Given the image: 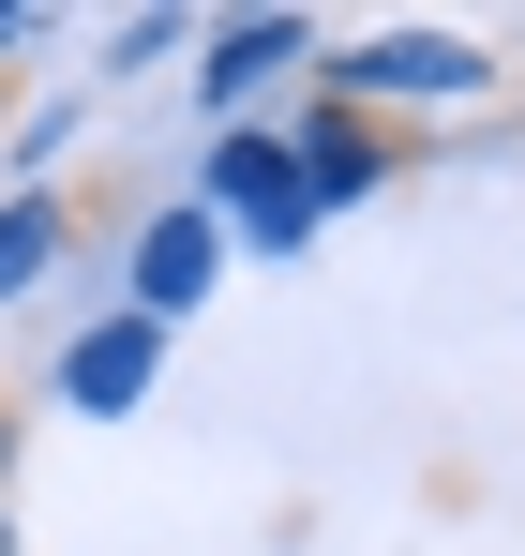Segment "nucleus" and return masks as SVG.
<instances>
[{
    "label": "nucleus",
    "instance_id": "1",
    "mask_svg": "<svg viewBox=\"0 0 525 556\" xmlns=\"http://www.w3.org/2000/svg\"><path fill=\"white\" fill-rule=\"evenodd\" d=\"M331 105H360V121H406V105H481L496 91V46L481 30H316V61H300Z\"/></svg>",
    "mask_w": 525,
    "mask_h": 556
},
{
    "label": "nucleus",
    "instance_id": "2",
    "mask_svg": "<svg viewBox=\"0 0 525 556\" xmlns=\"http://www.w3.org/2000/svg\"><path fill=\"white\" fill-rule=\"evenodd\" d=\"M195 211H210L241 256H300L316 211H300V181H285V121H226V136L195 151Z\"/></svg>",
    "mask_w": 525,
    "mask_h": 556
},
{
    "label": "nucleus",
    "instance_id": "3",
    "mask_svg": "<svg viewBox=\"0 0 525 556\" xmlns=\"http://www.w3.org/2000/svg\"><path fill=\"white\" fill-rule=\"evenodd\" d=\"M300 61H316V15H300V0H241V15H195V61H180V76H195V121L226 136V121H256V91H285Z\"/></svg>",
    "mask_w": 525,
    "mask_h": 556
},
{
    "label": "nucleus",
    "instance_id": "4",
    "mask_svg": "<svg viewBox=\"0 0 525 556\" xmlns=\"http://www.w3.org/2000/svg\"><path fill=\"white\" fill-rule=\"evenodd\" d=\"M210 286H226V226H210L195 195H166V211H136V226H120V316L180 331Z\"/></svg>",
    "mask_w": 525,
    "mask_h": 556
},
{
    "label": "nucleus",
    "instance_id": "5",
    "mask_svg": "<svg viewBox=\"0 0 525 556\" xmlns=\"http://www.w3.org/2000/svg\"><path fill=\"white\" fill-rule=\"evenodd\" d=\"M285 181H300V211H316V226H331V211H360V195H390L406 181V136H390V121H360V105H300V121H285Z\"/></svg>",
    "mask_w": 525,
    "mask_h": 556
},
{
    "label": "nucleus",
    "instance_id": "6",
    "mask_svg": "<svg viewBox=\"0 0 525 556\" xmlns=\"http://www.w3.org/2000/svg\"><path fill=\"white\" fill-rule=\"evenodd\" d=\"M151 376H166V331H151V316H90V331H61V406H76V421H136Z\"/></svg>",
    "mask_w": 525,
    "mask_h": 556
},
{
    "label": "nucleus",
    "instance_id": "7",
    "mask_svg": "<svg viewBox=\"0 0 525 556\" xmlns=\"http://www.w3.org/2000/svg\"><path fill=\"white\" fill-rule=\"evenodd\" d=\"M61 256H76V211L61 195H0V301H30Z\"/></svg>",
    "mask_w": 525,
    "mask_h": 556
},
{
    "label": "nucleus",
    "instance_id": "8",
    "mask_svg": "<svg viewBox=\"0 0 525 556\" xmlns=\"http://www.w3.org/2000/svg\"><path fill=\"white\" fill-rule=\"evenodd\" d=\"M166 61H195V15H180V0H136V15H105V76H166Z\"/></svg>",
    "mask_w": 525,
    "mask_h": 556
},
{
    "label": "nucleus",
    "instance_id": "9",
    "mask_svg": "<svg viewBox=\"0 0 525 556\" xmlns=\"http://www.w3.org/2000/svg\"><path fill=\"white\" fill-rule=\"evenodd\" d=\"M0 151H15V195H61V181H46V166L76 151V105H30V121L0 136Z\"/></svg>",
    "mask_w": 525,
    "mask_h": 556
},
{
    "label": "nucleus",
    "instance_id": "10",
    "mask_svg": "<svg viewBox=\"0 0 525 556\" xmlns=\"http://www.w3.org/2000/svg\"><path fill=\"white\" fill-rule=\"evenodd\" d=\"M15 452H30V421H15V391H0V496H15Z\"/></svg>",
    "mask_w": 525,
    "mask_h": 556
},
{
    "label": "nucleus",
    "instance_id": "11",
    "mask_svg": "<svg viewBox=\"0 0 525 556\" xmlns=\"http://www.w3.org/2000/svg\"><path fill=\"white\" fill-rule=\"evenodd\" d=\"M30 30H46V15H30V0H0V61H15V46H30Z\"/></svg>",
    "mask_w": 525,
    "mask_h": 556
},
{
    "label": "nucleus",
    "instance_id": "12",
    "mask_svg": "<svg viewBox=\"0 0 525 556\" xmlns=\"http://www.w3.org/2000/svg\"><path fill=\"white\" fill-rule=\"evenodd\" d=\"M0 556H30V527H15V496H0Z\"/></svg>",
    "mask_w": 525,
    "mask_h": 556
}]
</instances>
